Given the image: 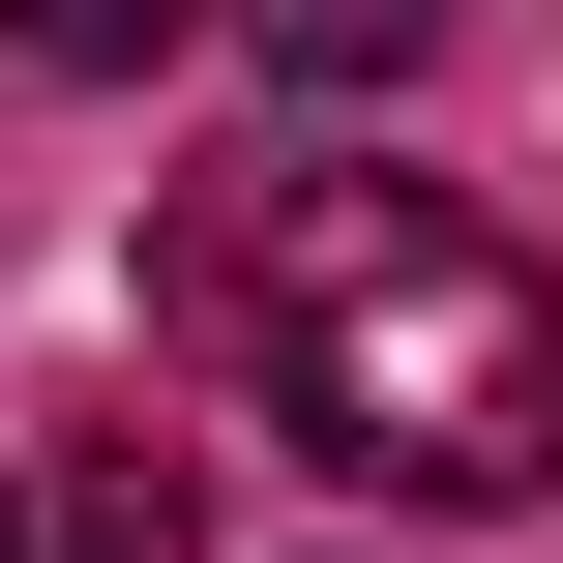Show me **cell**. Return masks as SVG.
Wrapping results in <instances>:
<instances>
[{
	"mask_svg": "<svg viewBox=\"0 0 563 563\" xmlns=\"http://www.w3.org/2000/svg\"><path fill=\"white\" fill-rule=\"evenodd\" d=\"M178 297L267 356V416H297L356 505H534L563 475V297L445 208V178L297 148V178H238V208L178 238Z\"/></svg>",
	"mask_w": 563,
	"mask_h": 563,
	"instance_id": "obj_1",
	"label": "cell"
},
{
	"mask_svg": "<svg viewBox=\"0 0 563 563\" xmlns=\"http://www.w3.org/2000/svg\"><path fill=\"white\" fill-rule=\"evenodd\" d=\"M0 59H89L119 89V59H178V0H0Z\"/></svg>",
	"mask_w": 563,
	"mask_h": 563,
	"instance_id": "obj_4",
	"label": "cell"
},
{
	"mask_svg": "<svg viewBox=\"0 0 563 563\" xmlns=\"http://www.w3.org/2000/svg\"><path fill=\"white\" fill-rule=\"evenodd\" d=\"M238 59H267V89H416L445 0H238Z\"/></svg>",
	"mask_w": 563,
	"mask_h": 563,
	"instance_id": "obj_3",
	"label": "cell"
},
{
	"mask_svg": "<svg viewBox=\"0 0 563 563\" xmlns=\"http://www.w3.org/2000/svg\"><path fill=\"white\" fill-rule=\"evenodd\" d=\"M30 563H208V475H178L148 416H89V445H59V505H30Z\"/></svg>",
	"mask_w": 563,
	"mask_h": 563,
	"instance_id": "obj_2",
	"label": "cell"
},
{
	"mask_svg": "<svg viewBox=\"0 0 563 563\" xmlns=\"http://www.w3.org/2000/svg\"><path fill=\"white\" fill-rule=\"evenodd\" d=\"M0 563H30V505H0Z\"/></svg>",
	"mask_w": 563,
	"mask_h": 563,
	"instance_id": "obj_5",
	"label": "cell"
}]
</instances>
